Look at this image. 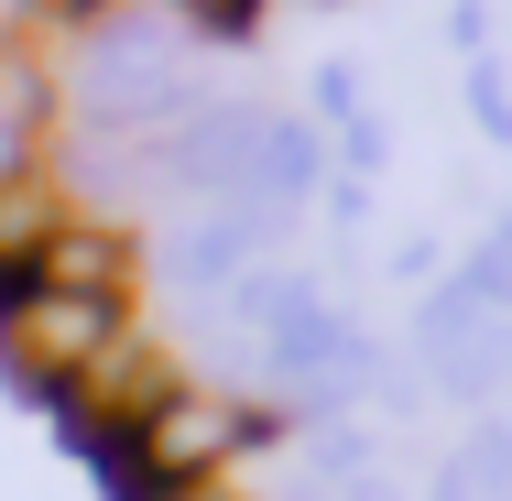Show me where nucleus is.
I'll use <instances>...</instances> for the list:
<instances>
[{"label":"nucleus","mask_w":512,"mask_h":501,"mask_svg":"<svg viewBox=\"0 0 512 501\" xmlns=\"http://www.w3.org/2000/svg\"><path fill=\"white\" fill-rule=\"evenodd\" d=\"M316 207H327L338 229H371V218H382V186H371V175H327V186H316Z\"/></svg>","instance_id":"nucleus-10"},{"label":"nucleus","mask_w":512,"mask_h":501,"mask_svg":"<svg viewBox=\"0 0 512 501\" xmlns=\"http://www.w3.org/2000/svg\"><path fill=\"white\" fill-rule=\"evenodd\" d=\"M382 273H393V284H425V273H447V251H436V229H404Z\"/></svg>","instance_id":"nucleus-12"},{"label":"nucleus","mask_w":512,"mask_h":501,"mask_svg":"<svg viewBox=\"0 0 512 501\" xmlns=\"http://www.w3.org/2000/svg\"><path fill=\"white\" fill-rule=\"evenodd\" d=\"M22 273H33V284H55V295H131V240L109 229L99 207H77V218L22 262Z\"/></svg>","instance_id":"nucleus-5"},{"label":"nucleus","mask_w":512,"mask_h":501,"mask_svg":"<svg viewBox=\"0 0 512 501\" xmlns=\"http://www.w3.org/2000/svg\"><path fill=\"white\" fill-rule=\"evenodd\" d=\"M306 11H316V0H306Z\"/></svg>","instance_id":"nucleus-16"},{"label":"nucleus","mask_w":512,"mask_h":501,"mask_svg":"<svg viewBox=\"0 0 512 501\" xmlns=\"http://www.w3.org/2000/svg\"><path fill=\"white\" fill-rule=\"evenodd\" d=\"M120 338H131V295H55V284H33V295L0 305V360H11L33 393L88 382L99 349H120Z\"/></svg>","instance_id":"nucleus-2"},{"label":"nucleus","mask_w":512,"mask_h":501,"mask_svg":"<svg viewBox=\"0 0 512 501\" xmlns=\"http://www.w3.org/2000/svg\"><path fill=\"white\" fill-rule=\"evenodd\" d=\"M360 109H371V66H360V55H327V66L306 77V120L316 131H349Z\"/></svg>","instance_id":"nucleus-8"},{"label":"nucleus","mask_w":512,"mask_h":501,"mask_svg":"<svg viewBox=\"0 0 512 501\" xmlns=\"http://www.w3.org/2000/svg\"><path fill=\"white\" fill-rule=\"evenodd\" d=\"M175 22H197V33L229 44V33H251V22H262V0H175Z\"/></svg>","instance_id":"nucleus-11"},{"label":"nucleus","mask_w":512,"mask_h":501,"mask_svg":"<svg viewBox=\"0 0 512 501\" xmlns=\"http://www.w3.org/2000/svg\"><path fill=\"white\" fill-rule=\"evenodd\" d=\"M284 436V414H251L240 393L218 382H175L131 436H109V491L120 501H175V491H207V480H240V458H262Z\"/></svg>","instance_id":"nucleus-1"},{"label":"nucleus","mask_w":512,"mask_h":501,"mask_svg":"<svg viewBox=\"0 0 512 501\" xmlns=\"http://www.w3.org/2000/svg\"><path fill=\"white\" fill-rule=\"evenodd\" d=\"M22 175H44V142H33V131H11V120H0V186H22Z\"/></svg>","instance_id":"nucleus-14"},{"label":"nucleus","mask_w":512,"mask_h":501,"mask_svg":"<svg viewBox=\"0 0 512 501\" xmlns=\"http://www.w3.org/2000/svg\"><path fill=\"white\" fill-rule=\"evenodd\" d=\"M447 44L480 66V55H491V0H458V11H447Z\"/></svg>","instance_id":"nucleus-13"},{"label":"nucleus","mask_w":512,"mask_h":501,"mask_svg":"<svg viewBox=\"0 0 512 501\" xmlns=\"http://www.w3.org/2000/svg\"><path fill=\"white\" fill-rule=\"evenodd\" d=\"M55 109H66V88H55V66H44L33 44H11V55H0V120L44 142V120H55Z\"/></svg>","instance_id":"nucleus-7"},{"label":"nucleus","mask_w":512,"mask_h":501,"mask_svg":"<svg viewBox=\"0 0 512 501\" xmlns=\"http://www.w3.org/2000/svg\"><path fill=\"white\" fill-rule=\"evenodd\" d=\"M327 175H338V153H327V131H316L306 109H262L251 164H240V197H262V207H284V218H306Z\"/></svg>","instance_id":"nucleus-4"},{"label":"nucleus","mask_w":512,"mask_h":501,"mask_svg":"<svg viewBox=\"0 0 512 501\" xmlns=\"http://www.w3.org/2000/svg\"><path fill=\"white\" fill-rule=\"evenodd\" d=\"M469 131L512 153V66H502V55H480V66H469Z\"/></svg>","instance_id":"nucleus-9"},{"label":"nucleus","mask_w":512,"mask_h":501,"mask_svg":"<svg viewBox=\"0 0 512 501\" xmlns=\"http://www.w3.org/2000/svg\"><path fill=\"white\" fill-rule=\"evenodd\" d=\"M77 218V197L55 186V175H22V186H0V273H22L55 229Z\"/></svg>","instance_id":"nucleus-6"},{"label":"nucleus","mask_w":512,"mask_h":501,"mask_svg":"<svg viewBox=\"0 0 512 501\" xmlns=\"http://www.w3.org/2000/svg\"><path fill=\"white\" fill-rule=\"evenodd\" d=\"M33 22H44V0H0V55H11V44H33Z\"/></svg>","instance_id":"nucleus-15"},{"label":"nucleus","mask_w":512,"mask_h":501,"mask_svg":"<svg viewBox=\"0 0 512 501\" xmlns=\"http://www.w3.org/2000/svg\"><path fill=\"white\" fill-rule=\"evenodd\" d=\"M175 382H186V371H175V360H164V349L131 327L120 349H99V371H88V382H66L55 403H66V425H77L88 447H109V436H131V425H142L153 403L175 393Z\"/></svg>","instance_id":"nucleus-3"}]
</instances>
